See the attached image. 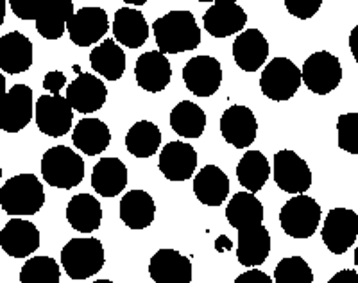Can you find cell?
Wrapping results in <instances>:
<instances>
[{
	"mask_svg": "<svg viewBox=\"0 0 358 283\" xmlns=\"http://www.w3.org/2000/svg\"><path fill=\"white\" fill-rule=\"evenodd\" d=\"M156 45L162 54L188 53L199 47L201 31L190 11H169L152 24Z\"/></svg>",
	"mask_w": 358,
	"mask_h": 283,
	"instance_id": "6da1fadb",
	"label": "cell"
},
{
	"mask_svg": "<svg viewBox=\"0 0 358 283\" xmlns=\"http://www.w3.org/2000/svg\"><path fill=\"white\" fill-rule=\"evenodd\" d=\"M43 205V185L34 174L15 176L0 188V207L9 215H34Z\"/></svg>",
	"mask_w": 358,
	"mask_h": 283,
	"instance_id": "7a4b0ae2",
	"label": "cell"
},
{
	"mask_svg": "<svg viewBox=\"0 0 358 283\" xmlns=\"http://www.w3.org/2000/svg\"><path fill=\"white\" fill-rule=\"evenodd\" d=\"M41 176L50 186L70 191L85 178V162L70 147H50L41 158Z\"/></svg>",
	"mask_w": 358,
	"mask_h": 283,
	"instance_id": "3957f363",
	"label": "cell"
},
{
	"mask_svg": "<svg viewBox=\"0 0 358 283\" xmlns=\"http://www.w3.org/2000/svg\"><path fill=\"white\" fill-rule=\"evenodd\" d=\"M106 255L99 239H72L62 249V265L72 279H88L104 267Z\"/></svg>",
	"mask_w": 358,
	"mask_h": 283,
	"instance_id": "277c9868",
	"label": "cell"
},
{
	"mask_svg": "<svg viewBox=\"0 0 358 283\" xmlns=\"http://www.w3.org/2000/svg\"><path fill=\"white\" fill-rule=\"evenodd\" d=\"M321 223V207L310 195H294L280 210L281 230L292 239H310Z\"/></svg>",
	"mask_w": 358,
	"mask_h": 283,
	"instance_id": "5b68a950",
	"label": "cell"
},
{
	"mask_svg": "<svg viewBox=\"0 0 358 283\" xmlns=\"http://www.w3.org/2000/svg\"><path fill=\"white\" fill-rule=\"evenodd\" d=\"M301 70L289 57H274L265 65L260 77V88L271 101H289L301 86Z\"/></svg>",
	"mask_w": 358,
	"mask_h": 283,
	"instance_id": "8992f818",
	"label": "cell"
},
{
	"mask_svg": "<svg viewBox=\"0 0 358 283\" xmlns=\"http://www.w3.org/2000/svg\"><path fill=\"white\" fill-rule=\"evenodd\" d=\"M301 81L305 83L310 92L317 95H326L334 92L342 81L341 61L334 54L321 50L306 57L301 69Z\"/></svg>",
	"mask_w": 358,
	"mask_h": 283,
	"instance_id": "52a82bcc",
	"label": "cell"
},
{
	"mask_svg": "<svg viewBox=\"0 0 358 283\" xmlns=\"http://www.w3.org/2000/svg\"><path fill=\"white\" fill-rule=\"evenodd\" d=\"M274 181L287 194H305L312 186V170L297 153L283 149L274 154Z\"/></svg>",
	"mask_w": 358,
	"mask_h": 283,
	"instance_id": "ba28073f",
	"label": "cell"
},
{
	"mask_svg": "<svg viewBox=\"0 0 358 283\" xmlns=\"http://www.w3.org/2000/svg\"><path fill=\"white\" fill-rule=\"evenodd\" d=\"M321 237L334 255H344L358 237V215L348 208H334L326 215Z\"/></svg>",
	"mask_w": 358,
	"mask_h": 283,
	"instance_id": "9c48e42d",
	"label": "cell"
},
{
	"mask_svg": "<svg viewBox=\"0 0 358 283\" xmlns=\"http://www.w3.org/2000/svg\"><path fill=\"white\" fill-rule=\"evenodd\" d=\"M38 130L50 138L65 137L72 127L73 111L63 95H40L34 108Z\"/></svg>",
	"mask_w": 358,
	"mask_h": 283,
	"instance_id": "30bf717a",
	"label": "cell"
},
{
	"mask_svg": "<svg viewBox=\"0 0 358 283\" xmlns=\"http://www.w3.org/2000/svg\"><path fill=\"white\" fill-rule=\"evenodd\" d=\"M33 117V90L27 85H15L0 101V130L6 133H18Z\"/></svg>",
	"mask_w": 358,
	"mask_h": 283,
	"instance_id": "8fae6325",
	"label": "cell"
},
{
	"mask_svg": "<svg viewBox=\"0 0 358 283\" xmlns=\"http://www.w3.org/2000/svg\"><path fill=\"white\" fill-rule=\"evenodd\" d=\"M183 81L197 97H212L222 83V67L212 56H194L183 69Z\"/></svg>",
	"mask_w": 358,
	"mask_h": 283,
	"instance_id": "7c38bea8",
	"label": "cell"
},
{
	"mask_svg": "<svg viewBox=\"0 0 358 283\" xmlns=\"http://www.w3.org/2000/svg\"><path fill=\"white\" fill-rule=\"evenodd\" d=\"M258 122L248 106L235 104L228 108L220 117V133L229 146L245 149L257 140Z\"/></svg>",
	"mask_w": 358,
	"mask_h": 283,
	"instance_id": "4fadbf2b",
	"label": "cell"
},
{
	"mask_svg": "<svg viewBox=\"0 0 358 283\" xmlns=\"http://www.w3.org/2000/svg\"><path fill=\"white\" fill-rule=\"evenodd\" d=\"M110 29L108 13L102 8H83L69 20L66 31L78 47H90L104 38Z\"/></svg>",
	"mask_w": 358,
	"mask_h": 283,
	"instance_id": "5bb4252c",
	"label": "cell"
},
{
	"mask_svg": "<svg viewBox=\"0 0 358 283\" xmlns=\"http://www.w3.org/2000/svg\"><path fill=\"white\" fill-rule=\"evenodd\" d=\"M158 165L169 181H187L197 167V153L187 142H169L159 153Z\"/></svg>",
	"mask_w": 358,
	"mask_h": 283,
	"instance_id": "9a60e30c",
	"label": "cell"
},
{
	"mask_svg": "<svg viewBox=\"0 0 358 283\" xmlns=\"http://www.w3.org/2000/svg\"><path fill=\"white\" fill-rule=\"evenodd\" d=\"M0 247L13 258H25L40 247L36 224L24 219H11L0 231Z\"/></svg>",
	"mask_w": 358,
	"mask_h": 283,
	"instance_id": "2e32d148",
	"label": "cell"
},
{
	"mask_svg": "<svg viewBox=\"0 0 358 283\" xmlns=\"http://www.w3.org/2000/svg\"><path fill=\"white\" fill-rule=\"evenodd\" d=\"M108 99L106 85L94 74H79L66 88V101L79 113H94L104 106Z\"/></svg>",
	"mask_w": 358,
	"mask_h": 283,
	"instance_id": "e0dca14e",
	"label": "cell"
},
{
	"mask_svg": "<svg viewBox=\"0 0 358 283\" xmlns=\"http://www.w3.org/2000/svg\"><path fill=\"white\" fill-rule=\"evenodd\" d=\"M203 24L213 38H228L245 27L248 15L235 2H215L204 13Z\"/></svg>",
	"mask_w": 358,
	"mask_h": 283,
	"instance_id": "ac0fdd59",
	"label": "cell"
},
{
	"mask_svg": "<svg viewBox=\"0 0 358 283\" xmlns=\"http://www.w3.org/2000/svg\"><path fill=\"white\" fill-rule=\"evenodd\" d=\"M149 275L155 283H190L192 262L176 249H159L149 262Z\"/></svg>",
	"mask_w": 358,
	"mask_h": 283,
	"instance_id": "d6986e66",
	"label": "cell"
},
{
	"mask_svg": "<svg viewBox=\"0 0 358 283\" xmlns=\"http://www.w3.org/2000/svg\"><path fill=\"white\" fill-rule=\"evenodd\" d=\"M134 77H136L140 88L145 92L158 93L167 88L171 83V63L165 54H162L159 50L143 53L134 65Z\"/></svg>",
	"mask_w": 358,
	"mask_h": 283,
	"instance_id": "ffe728a7",
	"label": "cell"
},
{
	"mask_svg": "<svg viewBox=\"0 0 358 283\" xmlns=\"http://www.w3.org/2000/svg\"><path fill=\"white\" fill-rule=\"evenodd\" d=\"M268 56V41L258 29H248L233 41V57L244 72H257L265 65Z\"/></svg>",
	"mask_w": 358,
	"mask_h": 283,
	"instance_id": "44dd1931",
	"label": "cell"
},
{
	"mask_svg": "<svg viewBox=\"0 0 358 283\" xmlns=\"http://www.w3.org/2000/svg\"><path fill=\"white\" fill-rule=\"evenodd\" d=\"M111 29L115 40L129 49H138L149 38V24L145 22L143 13L129 6L117 9Z\"/></svg>",
	"mask_w": 358,
	"mask_h": 283,
	"instance_id": "7402d4cb",
	"label": "cell"
},
{
	"mask_svg": "<svg viewBox=\"0 0 358 283\" xmlns=\"http://www.w3.org/2000/svg\"><path fill=\"white\" fill-rule=\"evenodd\" d=\"M33 65V43L18 31L0 38V70L8 74L27 72Z\"/></svg>",
	"mask_w": 358,
	"mask_h": 283,
	"instance_id": "603a6c76",
	"label": "cell"
},
{
	"mask_svg": "<svg viewBox=\"0 0 358 283\" xmlns=\"http://www.w3.org/2000/svg\"><path fill=\"white\" fill-rule=\"evenodd\" d=\"M271 253V233L264 224L238 231L236 258L244 267H258Z\"/></svg>",
	"mask_w": 358,
	"mask_h": 283,
	"instance_id": "cb8c5ba5",
	"label": "cell"
},
{
	"mask_svg": "<svg viewBox=\"0 0 358 283\" xmlns=\"http://www.w3.org/2000/svg\"><path fill=\"white\" fill-rule=\"evenodd\" d=\"M127 185V167L118 158H102L95 163L92 172V186L102 198L122 194Z\"/></svg>",
	"mask_w": 358,
	"mask_h": 283,
	"instance_id": "d4e9b609",
	"label": "cell"
},
{
	"mask_svg": "<svg viewBox=\"0 0 358 283\" xmlns=\"http://www.w3.org/2000/svg\"><path fill=\"white\" fill-rule=\"evenodd\" d=\"M194 194L206 207H220L229 194V179L217 165H206L194 178Z\"/></svg>",
	"mask_w": 358,
	"mask_h": 283,
	"instance_id": "484cf974",
	"label": "cell"
},
{
	"mask_svg": "<svg viewBox=\"0 0 358 283\" xmlns=\"http://www.w3.org/2000/svg\"><path fill=\"white\" fill-rule=\"evenodd\" d=\"M156 215L155 199L145 191H131L120 201V219L131 230H145Z\"/></svg>",
	"mask_w": 358,
	"mask_h": 283,
	"instance_id": "4316f807",
	"label": "cell"
},
{
	"mask_svg": "<svg viewBox=\"0 0 358 283\" xmlns=\"http://www.w3.org/2000/svg\"><path fill=\"white\" fill-rule=\"evenodd\" d=\"M72 142L81 153L88 154V156H95V154L104 153L110 146V127L101 118H83L73 127Z\"/></svg>",
	"mask_w": 358,
	"mask_h": 283,
	"instance_id": "83f0119b",
	"label": "cell"
},
{
	"mask_svg": "<svg viewBox=\"0 0 358 283\" xmlns=\"http://www.w3.org/2000/svg\"><path fill=\"white\" fill-rule=\"evenodd\" d=\"M66 221L79 233H92L101 228V202L90 194H78L70 199L66 207Z\"/></svg>",
	"mask_w": 358,
	"mask_h": 283,
	"instance_id": "f1b7e54d",
	"label": "cell"
},
{
	"mask_svg": "<svg viewBox=\"0 0 358 283\" xmlns=\"http://www.w3.org/2000/svg\"><path fill=\"white\" fill-rule=\"evenodd\" d=\"M90 63L92 69L106 77L108 81H117L126 72V54L122 47L111 38L102 40V43L90 53Z\"/></svg>",
	"mask_w": 358,
	"mask_h": 283,
	"instance_id": "f546056e",
	"label": "cell"
},
{
	"mask_svg": "<svg viewBox=\"0 0 358 283\" xmlns=\"http://www.w3.org/2000/svg\"><path fill=\"white\" fill-rule=\"evenodd\" d=\"M226 219L238 231L260 226L264 223V205L249 192H236L226 207Z\"/></svg>",
	"mask_w": 358,
	"mask_h": 283,
	"instance_id": "4dcf8cb0",
	"label": "cell"
},
{
	"mask_svg": "<svg viewBox=\"0 0 358 283\" xmlns=\"http://www.w3.org/2000/svg\"><path fill=\"white\" fill-rule=\"evenodd\" d=\"M73 17V4L70 0L54 6H43L34 15L36 31L45 40H59L65 33L69 20Z\"/></svg>",
	"mask_w": 358,
	"mask_h": 283,
	"instance_id": "1f68e13d",
	"label": "cell"
},
{
	"mask_svg": "<svg viewBox=\"0 0 358 283\" xmlns=\"http://www.w3.org/2000/svg\"><path fill=\"white\" fill-rule=\"evenodd\" d=\"M271 174V167H268L265 154L260 151H248L242 156L236 167V178L238 183L244 186L249 194H257L264 188L265 181Z\"/></svg>",
	"mask_w": 358,
	"mask_h": 283,
	"instance_id": "d6a6232c",
	"label": "cell"
},
{
	"mask_svg": "<svg viewBox=\"0 0 358 283\" xmlns=\"http://www.w3.org/2000/svg\"><path fill=\"white\" fill-rule=\"evenodd\" d=\"M171 125L183 138H199L206 127V113L192 101H181L171 111Z\"/></svg>",
	"mask_w": 358,
	"mask_h": 283,
	"instance_id": "836d02e7",
	"label": "cell"
},
{
	"mask_svg": "<svg viewBox=\"0 0 358 283\" xmlns=\"http://www.w3.org/2000/svg\"><path fill=\"white\" fill-rule=\"evenodd\" d=\"M162 144V131L151 120H140L126 134V147L136 158H151L159 149Z\"/></svg>",
	"mask_w": 358,
	"mask_h": 283,
	"instance_id": "e575fe53",
	"label": "cell"
},
{
	"mask_svg": "<svg viewBox=\"0 0 358 283\" xmlns=\"http://www.w3.org/2000/svg\"><path fill=\"white\" fill-rule=\"evenodd\" d=\"M62 269L50 256H34L24 263L20 283H59Z\"/></svg>",
	"mask_w": 358,
	"mask_h": 283,
	"instance_id": "d590c367",
	"label": "cell"
},
{
	"mask_svg": "<svg viewBox=\"0 0 358 283\" xmlns=\"http://www.w3.org/2000/svg\"><path fill=\"white\" fill-rule=\"evenodd\" d=\"M276 283H313V272L303 256H289L280 260L274 269Z\"/></svg>",
	"mask_w": 358,
	"mask_h": 283,
	"instance_id": "8d00e7d4",
	"label": "cell"
},
{
	"mask_svg": "<svg viewBox=\"0 0 358 283\" xmlns=\"http://www.w3.org/2000/svg\"><path fill=\"white\" fill-rule=\"evenodd\" d=\"M338 147L350 154H358V113H344L337 120Z\"/></svg>",
	"mask_w": 358,
	"mask_h": 283,
	"instance_id": "74e56055",
	"label": "cell"
},
{
	"mask_svg": "<svg viewBox=\"0 0 358 283\" xmlns=\"http://www.w3.org/2000/svg\"><path fill=\"white\" fill-rule=\"evenodd\" d=\"M285 8L294 17L308 20L321 9V2L319 0H315V2H310V0H285Z\"/></svg>",
	"mask_w": 358,
	"mask_h": 283,
	"instance_id": "f35d334b",
	"label": "cell"
},
{
	"mask_svg": "<svg viewBox=\"0 0 358 283\" xmlns=\"http://www.w3.org/2000/svg\"><path fill=\"white\" fill-rule=\"evenodd\" d=\"M65 83H66L65 74L59 72V70H52V72H49L47 76H45L43 88L47 90V92L52 93V95H59V92H62V88L65 86Z\"/></svg>",
	"mask_w": 358,
	"mask_h": 283,
	"instance_id": "ab89813d",
	"label": "cell"
},
{
	"mask_svg": "<svg viewBox=\"0 0 358 283\" xmlns=\"http://www.w3.org/2000/svg\"><path fill=\"white\" fill-rule=\"evenodd\" d=\"M235 283H273V279L260 269H249V271L242 272L241 276H236Z\"/></svg>",
	"mask_w": 358,
	"mask_h": 283,
	"instance_id": "60d3db41",
	"label": "cell"
},
{
	"mask_svg": "<svg viewBox=\"0 0 358 283\" xmlns=\"http://www.w3.org/2000/svg\"><path fill=\"white\" fill-rule=\"evenodd\" d=\"M328 283H358V272L355 269H342L331 276Z\"/></svg>",
	"mask_w": 358,
	"mask_h": 283,
	"instance_id": "b9f144b4",
	"label": "cell"
},
{
	"mask_svg": "<svg viewBox=\"0 0 358 283\" xmlns=\"http://www.w3.org/2000/svg\"><path fill=\"white\" fill-rule=\"evenodd\" d=\"M350 49H351V54H353L355 61L358 63V24L355 25L353 31H351L350 34Z\"/></svg>",
	"mask_w": 358,
	"mask_h": 283,
	"instance_id": "7bdbcfd3",
	"label": "cell"
},
{
	"mask_svg": "<svg viewBox=\"0 0 358 283\" xmlns=\"http://www.w3.org/2000/svg\"><path fill=\"white\" fill-rule=\"evenodd\" d=\"M233 247V244L229 242L228 240V237H224V235H220L219 239H217V242H215V249L217 251H222V249H231Z\"/></svg>",
	"mask_w": 358,
	"mask_h": 283,
	"instance_id": "ee69618b",
	"label": "cell"
},
{
	"mask_svg": "<svg viewBox=\"0 0 358 283\" xmlns=\"http://www.w3.org/2000/svg\"><path fill=\"white\" fill-rule=\"evenodd\" d=\"M6 8H8V2H6V0H0V27H2V24H4Z\"/></svg>",
	"mask_w": 358,
	"mask_h": 283,
	"instance_id": "f6af8a7d",
	"label": "cell"
},
{
	"mask_svg": "<svg viewBox=\"0 0 358 283\" xmlns=\"http://www.w3.org/2000/svg\"><path fill=\"white\" fill-rule=\"evenodd\" d=\"M6 77H4V74H0V101H2V97H4L6 95Z\"/></svg>",
	"mask_w": 358,
	"mask_h": 283,
	"instance_id": "bcb514c9",
	"label": "cell"
},
{
	"mask_svg": "<svg viewBox=\"0 0 358 283\" xmlns=\"http://www.w3.org/2000/svg\"><path fill=\"white\" fill-rule=\"evenodd\" d=\"M355 265L358 267V246H357V249H355Z\"/></svg>",
	"mask_w": 358,
	"mask_h": 283,
	"instance_id": "7dc6e473",
	"label": "cell"
},
{
	"mask_svg": "<svg viewBox=\"0 0 358 283\" xmlns=\"http://www.w3.org/2000/svg\"><path fill=\"white\" fill-rule=\"evenodd\" d=\"M92 283H113L111 279H97V282H92Z\"/></svg>",
	"mask_w": 358,
	"mask_h": 283,
	"instance_id": "c3c4849f",
	"label": "cell"
},
{
	"mask_svg": "<svg viewBox=\"0 0 358 283\" xmlns=\"http://www.w3.org/2000/svg\"><path fill=\"white\" fill-rule=\"evenodd\" d=\"M0 179H2V167H0Z\"/></svg>",
	"mask_w": 358,
	"mask_h": 283,
	"instance_id": "681fc988",
	"label": "cell"
}]
</instances>
